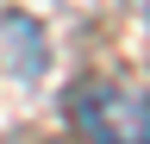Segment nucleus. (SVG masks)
Masks as SVG:
<instances>
[{
    "label": "nucleus",
    "instance_id": "f257e3e1",
    "mask_svg": "<svg viewBox=\"0 0 150 144\" xmlns=\"http://www.w3.org/2000/svg\"><path fill=\"white\" fill-rule=\"evenodd\" d=\"M75 125L94 144H150V94L119 82H88L75 94Z\"/></svg>",
    "mask_w": 150,
    "mask_h": 144
}]
</instances>
